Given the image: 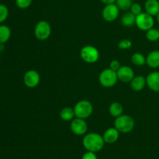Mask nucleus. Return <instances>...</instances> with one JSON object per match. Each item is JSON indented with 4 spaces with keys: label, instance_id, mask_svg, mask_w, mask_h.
<instances>
[{
    "label": "nucleus",
    "instance_id": "f257e3e1",
    "mask_svg": "<svg viewBox=\"0 0 159 159\" xmlns=\"http://www.w3.org/2000/svg\"><path fill=\"white\" fill-rule=\"evenodd\" d=\"M82 144L88 152L96 153L103 148L105 141L102 135L99 134L89 133L83 138Z\"/></svg>",
    "mask_w": 159,
    "mask_h": 159
},
{
    "label": "nucleus",
    "instance_id": "f03ea898",
    "mask_svg": "<svg viewBox=\"0 0 159 159\" xmlns=\"http://www.w3.org/2000/svg\"><path fill=\"white\" fill-rule=\"evenodd\" d=\"M134 120L128 115L122 114L121 116L115 118L114 127L120 133H129L134 130Z\"/></svg>",
    "mask_w": 159,
    "mask_h": 159
},
{
    "label": "nucleus",
    "instance_id": "7ed1b4c3",
    "mask_svg": "<svg viewBox=\"0 0 159 159\" xmlns=\"http://www.w3.org/2000/svg\"><path fill=\"white\" fill-rule=\"evenodd\" d=\"M74 111L75 117L85 120L89 117L93 113V106L89 101L80 100L75 106Z\"/></svg>",
    "mask_w": 159,
    "mask_h": 159
},
{
    "label": "nucleus",
    "instance_id": "20e7f679",
    "mask_svg": "<svg viewBox=\"0 0 159 159\" xmlns=\"http://www.w3.org/2000/svg\"><path fill=\"white\" fill-rule=\"evenodd\" d=\"M99 83L105 88H111L116 84L118 81L116 71L111 68H107L101 71L99 76Z\"/></svg>",
    "mask_w": 159,
    "mask_h": 159
},
{
    "label": "nucleus",
    "instance_id": "39448f33",
    "mask_svg": "<svg viewBox=\"0 0 159 159\" xmlns=\"http://www.w3.org/2000/svg\"><path fill=\"white\" fill-rule=\"evenodd\" d=\"M80 56L82 60L88 64H94L99 61V51L92 45L84 46L80 51Z\"/></svg>",
    "mask_w": 159,
    "mask_h": 159
},
{
    "label": "nucleus",
    "instance_id": "423d86ee",
    "mask_svg": "<svg viewBox=\"0 0 159 159\" xmlns=\"http://www.w3.org/2000/svg\"><path fill=\"white\" fill-rule=\"evenodd\" d=\"M51 34V26L46 20H40L34 28V35L39 40H46Z\"/></svg>",
    "mask_w": 159,
    "mask_h": 159
},
{
    "label": "nucleus",
    "instance_id": "0eeeda50",
    "mask_svg": "<svg viewBox=\"0 0 159 159\" xmlns=\"http://www.w3.org/2000/svg\"><path fill=\"white\" fill-rule=\"evenodd\" d=\"M135 24L138 26L139 30L142 31H148V30L154 27L155 25V20L154 16H151L150 14L147 13L146 12H141L136 16V22Z\"/></svg>",
    "mask_w": 159,
    "mask_h": 159
},
{
    "label": "nucleus",
    "instance_id": "6e6552de",
    "mask_svg": "<svg viewBox=\"0 0 159 159\" xmlns=\"http://www.w3.org/2000/svg\"><path fill=\"white\" fill-rule=\"evenodd\" d=\"M120 14V9L116 3L107 4L104 6L102 11V16L107 22H113L117 19Z\"/></svg>",
    "mask_w": 159,
    "mask_h": 159
},
{
    "label": "nucleus",
    "instance_id": "1a4fd4ad",
    "mask_svg": "<svg viewBox=\"0 0 159 159\" xmlns=\"http://www.w3.org/2000/svg\"><path fill=\"white\" fill-rule=\"evenodd\" d=\"M70 129L74 134L77 136H82L86 134L88 130V125L84 119L75 117L71 121L70 124Z\"/></svg>",
    "mask_w": 159,
    "mask_h": 159
},
{
    "label": "nucleus",
    "instance_id": "9d476101",
    "mask_svg": "<svg viewBox=\"0 0 159 159\" xmlns=\"http://www.w3.org/2000/svg\"><path fill=\"white\" fill-rule=\"evenodd\" d=\"M40 82V76L35 70H29L26 71L23 77L25 85L30 89H34L39 85Z\"/></svg>",
    "mask_w": 159,
    "mask_h": 159
},
{
    "label": "nucleus",
    "instance_id": "9b49d317",
    "mask_svg": "<svg viewBox=\"0 0 159 159\" xmlns=\"http://www.w3.org/2000/svg\"><path fill=\"white\" fill-rule=\"evenodd\" d=\"M116 75H117L118 80L122 82H125V83L130 82L132 79L134 78V70L127 65L121 66L116 71Z\"/></svg>",
    "mask_w": 159,
    "mask_h": 159
},
{
    "label": "nucleus",
    "instance_id": "f8f14e48",
    "mask_svg": "<svg viewBox=\"0 0 159 159\" xmlns=\"http://www.w3.org/2000/svg\"><path fill=\"white\" fill-rule=\"evenodd\" d=\"M147 85L151 90L159 93V71H152L146 77Z\"/></svg>",
    "mask_w": 159,
    "mask_h": 159
},
{
    "label": "nucleus",
    "instance_id": "ddd939ff",
    "mask_svg": "<svg viewBox=\"0 0 159 159\" xmlns=\"http://www.w3.org/2000/svg\"><path fill=\"white\" fill-rule=\"evenodd\" d=\"M119 136L120 132L115 127H110L104 132L102 138L107 144H113L117 141V140L119 139Z\"/></svg>",
    "mask_w": 159,
    "mask_h": 159
},
{
    "label": "nucleus",
    "instance_id": "4468645a",
    "mask_svg": "<svg viewBox=\"0 0 159 159\" xmlns=\"http://www.w3.org/2000/svg\"><path fill=\"white\" fill-rule=\"evenodd\" d=\"M130 83V88L134 92H140L144 89V87L147 85V82H146V78L144 76L138 75L134 76L131 80Z\"/></svg>",
    "mask_w": 159,
    "mask_h": 159
},
{
    "label": "nucleus",
    "instance_id": "2eb2a0df",
    "mask_svg": "<svg viewBox=\"0 0 159 159\" xmlns=\"http://www.w3.org/2000/svg\"><path fill=\"white\" fill-rule=\"evenodd\" d=\"M144 9L147 13L152 16H157L159 12V1L158 0H147L144 4Z\"/></svg>",
    "mask_w": 159,
    "mask_h": 159
},
{
    "label": "nucleus",
    "instance_id": "dca6fc26",
    "mask_svg": "<svg viewBox=\"0 0 159 159\" xmlns=\"http://www.w3.org/2000/svg\"><path fill=\"white\" fill-rule=\"evenodd\" d=\"M146 64L152 68H159V51L155 50L148 54L146 57Z\"/></svg>",
    "mask_w": 159,
    "mask_h": 159
},
{
    "label": "nucleus",
    "instance_id": "f3484780",
    "mask_svg": "<svg viewBox=\"0 0 159 159\" xmlns=\"http://www.w3.org/2000/svg\"><path fill=\"white\" fill-rule=\"evenodd\" d=\"M124 112V107L119 102H113L109 107V113L113 117L116 118L121 116Z\"/></svg>",
    "mask_w": 159,
    "mask_h": 159
},
{
    "label": "nucleus",
    "instance_id": "a211bd4d",
    "mask_svg": "<svg viewBox=\"0 0 159 159\" xmlns=\"http://www.w3.org/2000/svg\"><path fill=\"white\" fill-rule=\"evenodd\" d=\"M120 21L123 26L130 27V26H134L135 24L136 16L134 15L131 12H127L122 16Z\"/></svg>",
    "mask_w": 159,
    "mask_h": 159
},
{
    "label": "nucleus",
    "instance_id": "6ab92c4d",
    "mask_svg": "<svg viewBox=\"0 0 159 159\" xmlns=\"http://www.w3.org/2000/svg\"><path fill=\"white\" fill-rule=\"evenodd\" d=\"M11 37V30L6 25H0V44L6 43Z\"/></svg>",
    "mask_w": 159,
    "mask_h": 159
},
{
    "label": "nucleus",
    "instance_id": "aec40b11",
    "mask_svg": "<svg viewBox=\"0 0 159 159\" xmlns=\"http://www.w3.org/2000/svg\"><path fill=\"white\" fill-rule=\"evenodd\" d=\"M60 117L64 121H71L75 117L74 109L68 107L63 108L60 112Z\"/></svg>",
    "mask_w": 159,
    "mask_h": 159
},
{
    "label": "nucleus",
    "instance_id": "412c9836",
    "mask_svg": "<svg viewBox=\"0 0 159 159\" xmlns=\"http://www.w3.org/2000/svg\"><path fill=\"white\" fill-rule=\"evenodd\" d=\"M131 62L137 66H143L146 64V57L141 53H134L131 56Z\"/></svg>",
    "mask_w": 159,
    "mask_h": 159
},
{
    "label": "nucleus",
    "instance_id": "4be33fe9",
    "mask_svg": "<svg viewBox=\"0 0 159 159\" xmlns=\"http://www.w3.org/2000/svg\"><path fill=\"white\" fill-rule=\"evenodd\" d=\"M146 38L149 41L155 42L159 40V30L155 29V28H152L146 31Z\"/></svg>",
    "mask_w": 159,
    "mask_h": 159
},
{
    "label": "nucleus",
    "instance_id": "5701e85b",
    "mask_svg": "<svg viewBox=\"0 0 159 159\" xmlns=\"http://www.w3.org/2000/svg\"><path fill=\"white\" fill-rule=\"evenodd\" d=\"M115 3L120 9V10L127 11L130 9L132 4H133V1L132 0H116Z\"/></svg>",
    "mask_w": 159,
    "mask_h": 159
},
{
    "label": "nucleus",
    "instance_id": "b1692460",
    "mask_svg": "<svg viewBox=\"0 0 159 159\" xmlns=\"http://www.w3.org/2000/svg\"><path fill=\"white\" fill-rule=\"evenodd\" d=\"M9 16V9L4 4H0V23L7 20Z\"/></svg>",
    "mask_w": 159,
    "mask_h": 159
},
{
    "label": "nucleus",
    "instance_id": "393cba45",
    "mask_svg": "<svg viewBox=\"0 0 159 159\" xmlns=\"http://www.w3.org/2000/svg\"><path fill=\"white\" fill-rule=\"evenodd\" d=\"M33 0H16V5L21 9H27L32 4Z\"/></svg>",
    "mask_w": 159,
    "mask_h": 159
},
{
    "label": "nucleus",
    "instance_id": "a878e982",
    "mask_svg": "<svg viewBox=\"0 0 159 159\" xmlns=\"http://www.w3.org/2000/svg\"><path fill=\"white\" fill-rule=\"evenodd\" d=\"M131 40H128V39H124V40H120L119 42V43H118V48L120 50H127L131 48Z\"/></svg>",
    "mask_w": 159,
    "mask_h": 159
},
{
    "label": "nucleus",
    "instance_id": "bb28decb",
    "mask_svg": "<svg viewBox=\"0 0 159 159\" xmlns=\"http://www.w3.org/2000/svg\"><path fill=\"white\" fill-rule=\"evenodd\" d=\"M130 9V12H131L134 15L136 16L139 15V14H141V12H143L141 6L139 4V3H137V2L133 3Z\"/></svg>",
    "mask_w": 159,
    "mask_h": 159
},
{
    "label": "nucleus",
    "instance_id": "cd10ccee",
    "mask_svg": "<svg viewBox=\"0 0 159 159\" xmlns=\"http://www.w3.org/2000/svg\"><path fill=\"white\" fill-rule=\"evenodd\" d=\"M120 67V63L117 60H113L110 63V68H111L112 70H113V71H117L118 69H119Z\"/></svg>",
    "mask_w": 159,
    "mask_h": 159
},
{
    "label": "nucleus",
    "instance_id": "c85d7f7f",
    "mask_svg": "<svg viewBox=\"0 0 159 159\" xmlns=\"http://www.w3.org/2000/svg\"><path fill=\"white\" fill-rule=\"evenodd\" d=\"M82 159H97L95 152H87L86 153H85L83 155V156L82 157Z\"/></svg>",
    "mask_w": 159,
    "mask_h": 159
},
{
    "label": "nucleus",
    "instance_id": "c756f323",
    "mask_svg": "<svg viewBox=\"0 0 159 159\" xmlns=\"http://www.w3.org/2000/svg\"><path fill=\"white\" fill-rule=\"evenodd\" d=\"M102 3L107 5V4H112V3L116 2V0H100Z\"/></svg>",
    "mask_w": 159,
    "mask_h": 159
},
{
    "label": "nucleus",
    "instance_id": "7c9ffc66",
    "mask_svg": "<svg viewBox=\"0 0 159 159\" xmlns=\"http://www.w3.org/2000/svg\"><path fill=\"white\" fill-rule=\"evenodd\" d=\"M157 20H158V23H159V12L158 15H157Z\"/></svg>",
    "mask_w": 159,
    "mask_h": 159
}]
</instances>
